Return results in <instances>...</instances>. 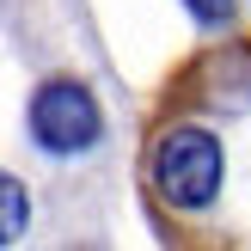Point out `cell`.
Segmentation results:
<instances>
[{
  "label": "cell",
  "mask_w": 251,
  "mask_h": 251,
  "mask_svg": "<svg viewBox=\"0 0 251 251\" xmlns=\"http://www.w3.org/2000/svg\"><path fill=\"white\" fill-rule=\"evenodd\" d=\"M31 135L43 153H80L98 141V104L80 80H43L31 92Z\"/></svg>",
  "instance_id": "6da1fadb"
},
{
  "label": "cell",
  "mask_w": 251,
  "mask_h": 251,
  "mask_svg": "<svg viewBox=\"0 0 251 251\" xmlns=\"http://www.w3.org/2000/svg\"><path fill=\"white\" fill-rule=\"evenodd\" d=\"M19 221H25V184L6 178V233H19Z\"/></svg>",
  "instance_id": "7a4b0ae2"
},
{
  "label": "cell",
  "mask_w": 251,
  "mask_h": 251,
  "mask_svg": "<svg viewBox=\"0 0 251 251\" xmlns=\"http://www.w3.org/2000/svg\"><path fill=\"white\" fill-rule=\"evenodd\" d=\"M184 6H190V12H196L202 25H221V19L233 12V0H184Z\"/></svg>",
  "instance_id": "3957f363"
}]
</instances>
